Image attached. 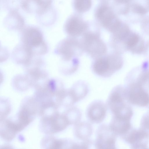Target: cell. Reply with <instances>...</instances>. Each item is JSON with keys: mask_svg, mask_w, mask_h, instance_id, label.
<instances>
[{"mask_svg": "<svg viewBox=\"0 0 149 149\" xmlns=\"http://www.w3.org/2000/svg\"><path fill=\"white\" fill-rule=\"evenodd\" d=\"M20 42L24 44L34 56L44 55L48 52L47 45L43 34L38 27L24 26L20 31Z\"/></svg>", "mask_w": 149, "mask_h": 149, "instance_id": "1", "label": "cell"}, {"mask_svg": "<svg viewBox=\"0 0 149 149\" xmlns=\"http://www.w3.org/2000/svg\"><path fill=\"white\" fill-rule=\"evenodd\" d=\"M123 64V59L120 54L114 51L94 59L92 68L97 75L107 78L120 69Z\"/></svg>", "mask_w": 149, "mask_h": 149, "instance_id": "2", "label": "cell"}, {"mask_svg": "<svg viewBox=\"0 0 149 149\" xmlns=\"http://www.w3.org/2000/svg\"><path fill=\"white\" fill-rule=\"evenodd\" d=\"M82 36L80 41L84 51L90 57L95 59L107 54V47L100 31L87 29Z\"/></svg>", "mask_w": 149, "mask_h": 149, "instance_id": "3", "label": "cell"}, {"mask_svg": "<svg viewBox=\"0 0 149 149\" xmlns=\"http://www.w3.org/2000/svg\"><path fill=\"white\" fill-rule=\"evenodd\" d=\"M39 128L46 135H51L65 130L69 123L64 114L58 110L41 116Z\"/></svg>", "mask_w": 149, "mask_h": 149, "instance_id": "4", "label": "cell"}, {"mask_svg": "<svg viewBox=\"0 0 149 149\" xmlns=\"http://www.w3.org/2000/svg\"><path fill=\"white\" fill-rule=\"evenodd\" d=\"M84 51L80 40L77 38L69 36L58 43L54 52L59 56L62 62H64L80 56Z\"/></svg>", "mask_w": 149, "mask_h": 149, "instance_id": "5", "label": "cell"}, {"mask_svg": "<svg viewBox=\"0 0 149 149\" xmlns=\"http://www.w3.org/2000/svg\"><path fill=\"white\" fill-rule=\"evenodd\" d=\"M95 16L102 26L111 33L116 30L122 22L108 6L103 5L97 9Z\"/></svg>", "mask_w": 149, "mask_h": 149, "instance_id": "6", "label": "cell"}, {"mask_svg": "<svg viewBox=\"0 0 149 149\" xmlns=\"http://www.w3.org/2000/svg\"><path fill=\"white\" fill-rule=\"evenodd\" d=\"M94 146L96 149H115L117 135L110 128L109 125H100L96 132Z\"/></svg>", "mask_w": 149, "mask_h": 149, "instance_id": "7", "label": "cell"}, {"mask_svg": "<svg viewBox=\"0 0 149 149\" xmlns=\"http://www.w3.org/2000/svg\"><path fill=\"white\" fill-rule=\"evenodd\" d=\"M126 90L127 102L132 104L141 107L149 105V94L143 86L134 83L128 84Z\"/></svg>", "mask_w": 149, "mask_h": 149, "instance_id": "8", "label": "cell"}, {"mask_svg": "<svg viewBox=\"0 0 149 149\" xmlns=\"http://www.w3.org/2000/svg\"><path fill=\"white\" fill-rule=\"evenodd\" d=\"M129 144L132 148H147L149 134L141 129L132 128L126 134L121 136Z\"/></svg>", "mask_w": 149, "mask_h": 149, "instance_id": "9", "label": "cell"}, {"mask_svg": "<svg viewBox=\"0 0 149 149\" xmlns=\"http://www.w3.org/2000/svg\"><path fill=\"white\" fill-rule=\"evenodd\" d=\"M53 0H22L21 6L25 12L43 16L50 11Z\"/></svg>", "mask_w": 149, "mask_h": 149, "instance_id": "10", "label": "cell"}, {"mask_svg": "<svg viewBox=\"0 0 149 149\" xmlns=\"http://www.w3.org/2000/svg\"><path fill=\"white\" fill-rule=\"evenodd\" d=\"M107 107L106 103L100 100L93 101L88 106L86 115L88 120L92 123L98 124L105 119Z\"/></svg>", "mask_w": 149, "mask_h": 149, "instance_id": "11", "label": "cell"}, {"mask_svg": "<svg viewBox=\"0 0 149 149\" xmlns=\"http://www.w3.org/2000/svg\"><path fill=\"white\" fill-rule=\"evenodd\" d=\"M149 12V0H131L126 15L131 21H139Z\"/></svg>", "mask_w": 149, "mask_h": 149, "instance_id": "12", "label": "cell"}, {"mask_svg": "<svg viewBox=\"0 0 149 149\" xmlns=\"http://www.w3.org/2000/svg\"><path fill=\"white\" fill-rule=\"evenodd\" d=\"M88 28L87 24L77 17L68 19L64 26V30L69 36L77 38L82 36Z\"/></svg>", "mask_w": 149, "mask_h": 149, "instance_id": "13", "label": "cell"}, {"mask_svg": "<svg viewBox=\"0 0 149 149\" xmlns=\"http://www.w3.org/2000/svg\"><path fill=\"white\" fill-rule=\"evenodd\" d=\"M34 56L30 50L23 44L20 43L14 48L12 57L13 61L16 64L25 66L28 64Z\"/></svg>", "mask_w": 149, "mask_h": 149, "instance_id": "14", "label": "cell"}, {"mask_svg": "<svg viewBox=\"0 0 149 149\" xmlns=\"http://www.w3.org/2000/svg\"><path fill=\"white\" fill-rule=\"evenodd\" d=\"M41 140V146L43 148L72 149L73 141L67 139H57L51 135H47Z\"/></svg>", "mask_w": 149, "mask_h": 149, "instance_id": "15", "label": "cell"}, {"mask_svg": "<svg viewBox=\"0 0 149 149\" xmlns=\"http://www.w3.org/2000/svg\"><path fill=\"white\" fill-rule=\"evenodd\" d=\"M109 126L116 134L121 137L132 129L130 120L121 118L113 116Z\"/></svg>", "mask_w": 149, "mask_h": 149, "instance_id": "16", "label": "cell"}, {"mask_svg": "<svg viewBox=\"0 0 149 149\" xmlns=\"http://www.w3.org/2000/svg\"><path fill=\"white\" fill-rule=\"evenodd\" d=\"M0 135L2 139L7 141H10L19 132L11 118L1 120Z\"/></svg>", "mask_w": 149, "mask_h": 149, "instance_id": "17", "label": "cell"}, {"mask_svg": "<svg viewBox=\"0 0 149 149\" xmlns=\"http://www.w3.org/2000/svg\"><path fill=\"white\" fill-rule=\"evenodd\" d=\"M93 132L91 124L87 121H80L74 125L73 134L77 139L82 141L89 139Z\"/></svg>", "mask_w": 149, "mask_h": 149, "instance_id": "18", "label": "cell"}, {"mask_svg": "<svg viewBox=\"0 0 149 149\" xmlns=\"http://www.w3.org/2000/svg\"><path fill=\"white\" fill-rule=\"evenodd\" d=\"M69 89L75 103L84 98L89 91L88 84L82 81L76 82Z\"/></svg>", "mask_w": 149, "mask_h": 149, "instance_id": "19", "label": "cell"}, {"mask_svg": "<svg viewBox=\"0 0 149 149\" xmlns=\"http://www.w3.org/2000/svg\"><path fill=\"white\" fill-rule=\"evenodd\" d=\"M12 84L15 90L20 91H26L32 87L31 81L26 74L14 76L12 81Z\"/></svg>", "mask_w": 149, "mask_h": 149, "instance_id": "20", "label": "cell"}, {"mask_svg": "<svg viewBox=\"0 0 149 149\" xmlns=\"http://www.w3.org/2000/svg\"><path fill=\"white\" fill-rule=\"evenodd\" d=\"M70 125H74L80 121L82 113L77 107L72 106L66 109L63 113Z\"/></svg>", "mask_w": 149, "mask_h": 149, "instance_id": "21", "label": "cell"}, {"mask_svg": "<svg viewBox=\"0 0 149 149\" xmlns=\"http://www.w3.org/2000/svg\"><path fill=\"white\" fill-rule=\"evenodd\" d=\"M91 0H74V6L78 11L82 13L88 10L91 6Z\"/></svg>", "mask_w": 149, "mask_h": 149, "instance_id": "22", "label": "cell"}, {"mask_svg": "<svg viewBox=\"0 0 149 149\" xmlns=\"http://www.w3.org/2000/svg\"><path fill=\"white\" fill-rule=\"evenodd\" d=\"M119 8L118 12L121 15H125L127 11L128 6L131 0H114Z\"/></svg>", "mask_w": 149, "mask_h": 149, "instance_id": "23", "label": "cell"}, {"mask_svg": "<svg viewBox=\"0 0 149 149\" xmlns=\"http://www.w3.org/2000/svg\"><path fill=\"white\" fill-rule=\"evenodd\" d=\"M141 129L149 134V110L143 116L141 119Z\"/></svg>", "mask_w": 149, "mask_h": 149, "instance_id": "24", "label": "cell"}, {"mask_svg": "<svg viewBox=\"0 0 149 149\" xmlns=\"http://www.w3.org/2000/svg\"><path fill=\"white\" fill-rule=\"evenodd\" d=\"M140 27L144 33L149 35V15L144 16L141 19Z\"/></svg>", "mask_w": 149, "mask_h": 149, "instance_id": "25", "label": "cell"}, {"mask_svg": "<svg viewBox=\"0 0 149 149\" xmlns=\"http://www.w3.org/2000/svg\"><path fill=\"white\" fill-rule=\"evenodd\" d=\"M148 83H149V78H148Z\"/></svg>", "mask_w": 149, "mask_h": 149, "instance_id": "26", "label": "cell"}]
</instances>
